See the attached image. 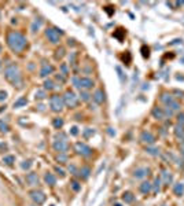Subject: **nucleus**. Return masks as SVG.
I'll return each mask as SVG.
<instances>
[{"label":"nucleus","instance_id":"obj_41","mask_svg":"<svg viewBox=\"0 0 184 206\" xmlns=\"http://www.w3.org/2000/svg\"><path fill=\"white\" fill-rule=\"evenodd\" d=\"M56 161H58V162H61V164H63V162H66V161H68V157H66V154H59V155H56Z\"/></svg>","mask_w":184,"mask_h":206},{"label":"nucleus","instance_id":"obj_43","mask_svg":"<svg viewBox=\"0 0 184 206\" xmlns=\"http://www.w3.org/2000/svg\"><path fill=\"white\" fill-rule=\"evenodd\" d=\"M122 33H124V29H118V32H116L113 36L117 37V39H118L120 41H122Z\"/></svg>","mask_w":184,"mask_h":206},{"label":"nucleus","instance_id":"obj_37","mask_svg":"<svg viewBox=\"0 0 184 206\" xmlns=\"http://www.w3.org/2000/svg\"><path fill=\"white\" fill-rule=\"evenodd\" d=\"M32 165H33V162H32L30 160H28V161H24V162L21 164V168H22L24 170H28V169H30Z\"/></svg>","mask_w":184,"mask_h":206},{"label":"nucleus","instance_id":"obj_53","mask_svg":"<svg viewBox=\"0 0 184 206\" xmlns=\"http://www.w3.org/2000/svg\"><path fill=\"white\" fill-rule=\"evenodd\" d=\"M174 94H176V95H180V98H183V95H184V92H182V91H180V92H179V91H174Z\"/></svg>","mask_w":184,"mask_h":206},{"label":"nucleus","instance_id":"obj_5","mask_svg":"<svg viewBox=\"0 0 184 206\" xmlns=\"http://www.w3.org/2000/svg\"><path fill=\"white\" fill-rule=\"evenodd\" d=\"M63 106H65V103H63L62 96H59V95H52V96L50 98V107H51V110L54 113H61L63 110Z\"/></svg>","mask_w":184,"mask_h":206},{"label":"nucleus","instance_id":"obj_9","mask_svg":"<svg viewBox=\"0 0 184 206\" xmlns=\"http://www.w3.org/2000/svg\"><path fill=\"white\" fill-rule=\"evenodd\" d=\"M52 147L59 154H66V151L69 150V143L68 140H63V139H55L52 143Z\"/></svg>","mask_w":184,"mask_h":206},{"label":"nucleus","instance_id":"obj_21","mask_svg":"<svg viewBox=\"0 0 184 206\" xmlns=\"http://www.w3.org/2000/svg\"><path fill=\"white\" fill-rule=\"evenodd\" d=\"M26 104H28V99L25 96H22L14 102V109H20V107H24V106H26Z\"/></svg>","mask_w":184,"mask_h":206},{"label":"nucleus","instance_id":"obj_2","mask_svg":"<svg viewBox=\"0 0 184 206\" xmlns=\"http://www.w3.org/2000/svg\"><path fill=\"white\" fill-rule=\"evenodd\" d=\"M4 77L6 80H7L10 84H12L15 87H20L22 84V74H21V70L20 68H18L17 65H14V63H11V65H8L7 68L4 69Z\"/></svg>","mask_w":184,"mask_h":206},{"label":"nucleus","instance_id":"obj_16","mask_svg":"<svg viewBox=\"0 0 184 206\" xmlns=\"http://www.w3.org/2000/svg\"><path fill=\"white\" fill-rule=\"evenodd\" d=\"M174 136H176V139H179V142H182L184 143V126L182 125H176L174 126Z\"/></svg>","mask_w":184,"mask_h":206},{"label":"nucleus","instance_id":"obj_11","mask_svg":"<svg viewBox=\"0 0 184 206\" xmlns=\"http://www.w3.org/2000/svg\"><path fill=\"white\" fill-rule=\"evenodd\" d=\"M151 116H153L155 120H158V121H162V120L166 118V116H165V110L162 109V107H158V106L153 107V110H151Z\"/></svg>","mask_w":184,"mask_h":206},{"label":"nucleus","instance_id":"obj_29","mask_svg":"<svg viewBox=\"0 0 184 206\" xmlns=\"http://www.w3.org/2000/svg\"><path fill=\"white\" fill-rule=\"evenodd\" d=\"M162 177H164L165 184H169V183L172 182V175H170V172H168V170H164L162 172Z\"/></svg>","mask_w":184,"mask_h":206},{"label":"nucleus","instance_id":"obj_48","mask_svg":"<svg viewBox=\"0 0 184 206\" xmlns=\"http://www.w3.org/2000/svg\"><path fill=\"white\" fill-rule=\"evenodd\" d=\"M122 59H124V62L126 61V63H129V61H131V55H129V52H125V55H122Z\"/></svg>","mask_w":184,"mask_h":206},{"label":"nucleus","instance_id":"obj_35","mask_svg":"<svg viewBox=\"0 0 184 206\" xmlns=\"http://www.w3.org/2000/svg\"><path fill=\"white\" fill-rule=\"evenodd\" d=\"M140 51H142V55H143V58H148V56H150V48H148L147 46H142Z\"/></svg>","mask_w":184,"mask_h":206},{"label":"nucleus","instance_id":"obj_31","mask_svg":"<svg viewBox=\"0 0 184 206\" xmlns=\"http://www.w3.org/2000/svg\"><path fill=\"white\" fill-rule=\"evenodd\" d=\"M3 162L6 165H12L15 162V157L14 155H6V157H3Z\"/></svg>","mask_w":184,"mask_h":206},{"label":"nucleus","instance_id":"obj_24","mask_svg":"<svg viewBox=\"0 0 184 206\" xmlns=\"http://www.w3.org/2000/svg\"><path fill=\"white\" fill-rule=\"evenodd\" d=\"M161 100L165 103V104H169L172 100H174V98L170 94H166V92H164L162 95H161Z\"/></svg>","mask_w":184,"mask_h":206},{"label":"nucleus","instance_id":"obj_10","mask_svg":"<svg viewBox=\"0 0 184 206\" xmlns=\"http://www.w3.org/2000/svg\"><path fill=\"white\" fill-rule=\"evenodd\" d=\"M140 142L144 144H148V146H153L155 143V136L148 131H143L140 134Z\"/></svg>","mask_w":184,"mask_h":206},{"label":"nucleus","instance_id":"obj_50","mask_svg":"<svg viewBox=\"0 0 184 206\" xmlns=\"http://www.w3.org/2000/svg\"><path fill=\"white\" fill-rule=\"evenodd\" d=\"M180 153H182V155L184 157V143H183L182 146H180Z\"/></svg>","mask_w":184,"mask_h":206},{"label":"nucleus","instance_id":"obj_32","mask_svg":"<svg viewBox=\"0 0 184 206\" xmlns=\"http://www.w3.org/2000/svg\"><path fill=\"white\" fill-rule=\"evenodd\" d=\"M70 187H72L73 191H76V192H78L81 190V184L78 182H76V180H72L70 182Z\"/></svg>","mask_w":184,"mask_h":206},{"label":"nucleus","instance_id":"obj_38","mask_svg":"<svg viewBox=\"0 0 184 206\" xmlns=\"http://www.w3.org/2000/svg\"><path fill=\"white\" fill-rule=\"evenodd\" d=\"M95 135V131L94 129H91V128H87L84 131V138L85 139H88V138H91V136H94Z\"/></svg>","mask_w":184,"mask_h":206},{"label":"nucleus","instance_id":"obj_39","mask_svg":"<svg viewBox=\"0 0 184 206\" xmlns=\"http://www.w3.org/2000/svg\"><path fill=\"white\" fill-rule=\"evenodd\" d=\"M80 98H81V100H84V102H88V100L91 99V95H90V94H87L85 91H81Z\"/></svg>","mask_w":184,"mask_h":206},{"label":"nucleus","instance_id":"obj_54","mask_svg":"<svg viewBox=\"0 0 184 206\" xmlns=\"http://www.w3.org/2000/svg\"><path fill=\"white\" fill-rule=\"evenodd\" d=\"M114 206H121V205H120V204H116V205H114Z\"/></svg>","mask_w":184,"mask_h":206},{"label":"nucleus","instance_id":"obj_47","mask_svg":"<svg viewBox=\"0 0 184 206\" xmlns=\"http://www.w3.org/2000/svg\"><path fill=\"white\" fill-rule=\"evenodd\" d=\"M69 172L73 173V175H78V173H77V169H76L74 165H70V166H69Z\"/></svg>","mask_w":184,"mask_h":206},{"label":"nucleus","instance_id":"obj_19","mask_svg":"<svg viewBox=\"0 0 184 206\" xmlns=\"http://www.w3.org/2000/svg\"><path fill=\"white\" fill-rule=\"evenodd\" d=\"M122 202H125V204H132L133 201H135V195H133V192L131 191H125L121 196Z\"/></svg>","mask_w":184,"mask_h":206},{"label":"nucleus","instance_id":"obj_13","mask_svg":"<svg viewBox=\"0 0 184 206\" xmlns=\"http://www.w3.org/2000/svg\"><path fill=\"white\" fill-rule=\"evenodd\" d=\"M92 99L95 100V103L102 104L104 100H106V95H104V92H103L102 90H96L94 92V95H92Z\"/></svg>","mask_w":184,"mask_h":206},{"label":"nucleus","instance_id":"obj_30","mask_svg":"<svg viewBox=\"0 0 184 206\" xmlns=\"http://www.w3.org/2000/svg\"><path fill=\"white\" fill-rule=\"evenodd\" d=\"M55 88V84H54L52 80H46L44 81V90L46 91H52Z\"/></svg>","mask_w":184,"mask_h":206},{"label":"nucleus","instance_id":"obj_25","mask_svg":"<svg viewBox=\"0 0 184 206\" xmlns=\"http://www.w3.org/2000/svg\"><path fill=\"white\" fill-rule=\"evenodd\" d=\"M63 124H65V121H63V118H61V117H56V118H54L52 121V125L55 129H61L63 126Z\"/></svg>","mask_w":184,"mask_h":206},{"label":"nucleus","instance_id":"obj_17","mask_svg":"<svg viewBox=\"0 0 184 206\" xmlns=\"http://www.w3.org/2000/svg\"><path fill=\"white\" fill-rule=\"evenodd\" d=\"M139 188H140V192H142V194L147 195V194H150L151 190H153V184H151L150 182H143V183L140 184V187H139Z\"/></svg>","mask_w":184,"mask_h":206},{"label":"nucleus","instance_id":"obj_20","mask_svg":"<svg viewBox=\"0 0 184 206\" xmlns=\"http://www.w3.org/2000/svg\"><path fill=\"white\" fill-rule=\"evenodd\" d=\"M173 194L176 196H182L184 194V183H176V184H174Z\"/></svg>","mask_w":184,"mask_h":206},{"label":"nucleus","instance_id":"obj_51","mask_svg":"<svg viewBox=\"0 0 184 206\" xmlns=\"http://www.w3.org/2000/svg\"><path fill=\"white\" fill-rule=\"evenodd\" d=\"M109 134L112 136H114V135H116V131H113V128H109Z\"/></svg>","mask_w":184,"mask_h":206},{"label":"nucleus","instance_id":"obj_45","mask_svg":"<svg viewBox=\"0 0 184 206\" xmlns=\"http://www.w3.org/2000/svg\"><path fill=\"white\" fill-rule=\"evenodd\" d=\"M70 135L72 136H77L78 135V128H77V126H72V128H70Z\"/></svg>","mask_w":184,"mask_h":206},{"label":"nucleus","instance_id":"obj_34","mask_svg":"<svg viewBox=\"0 0 184 206\" xmlns=\"http://www.w3.org/2000/svg\"><path fill=\"white\" fill-rule=\"evenodd\" d=\"M153 186H154V192H158V191H160V188H161V177H155Z\"/></svg>","mask_w":184,"mask_h":206},{"label":"nucleus","instance_id":"obj_1","mask_svg":"<svg viewBox=\"0 0 184 206\" xmlns=\"http://www.w3.org/2000/svg\"><path fill=\"white\" fill-rule=\"evenodd\" d=\"M7 46L10 47L11 51L14 52H21L26 47V37L20 32L11 30L7 34Z\"/></svg>","mask_w":184,"mask_h":206},{"label":"nucleus","instance_id":"obj_7","mask_svg":"<svg viewBox=\"0 0 184 206\" xmlns=\"http://www.w3.org/2000/svg\"><path fill=\"white\" fill-rule=\"evenodd\" d=\"M61 34L62 32L59 29H55V28H47L46 29V37L52 44H58L61 41Z\"/></svg>","mask_w":184,"mask_h":206},{"label":"nucleus","instance_id":"obj_4","mask_svg":"<svg viewBox=\"0 0 184 206\" xmlns=\"http://www.w3.org/2000/svg\"><path fill=\"white\" fill-rule=\"evenodd\" d=\"M62 98H63V103H65V106H68L69 109H74V107H77L78 102H80L78 96L73 92V91H66Z\"/></svg>","mask_w":184,"mask_h":206},{"label":"nucleus","instance_id":"obj_23","mask_svg":"<svg viewBox=\"0 0 184 206\" xmlns=\"http://www.w3.org/2000/svg\"><path fill=\"white\" fill-rule=\"evenodd\" d=\"M166 107H168V109H170L172 112H179L182 106H180V103L177 102V100H172L169 104H166Z\"/></svg>","mask_w":184,"mask_h":206},{"label":"nucleus","instance_id":"obj_52","mask_svg":"<svg viewBox=\"0 0 184 206\" xmlns=\"http://www.w3.org/2000/svg\"><path fill=\"white\" fill-rule=\"evenodd\" d=\"M62 70H63V73H68V68H66V65H62Z\"/></svg>","mask_w":184,"mask_h":206},{"label":"nucleus","instance_id":"obj_46","mask_svg":"<svg viewBox=\"0 0 184 206\" xmlns=\"http://www.w3.org/2000/svg\"><path fill=\"white\" fill-rule=\"evenodd\" d=\"M6 99H7V92L6 91H0V102H3Z\"/></svg>","mask_w":184,"mask_h":206},{"label":"nucleus","instance_id":"obj_22","mask_svg":"<svg viewBox=\"0 0 184 206\" xmlns=\"http://www.w3.org/2000/svg\"><path fill=\"white\" fill-rule=\"evenodd\" d=\"M78 175H80L82 179L84 180H87L88 177H90V175H91V169L88 166H84V168H81L80 169V172H78Z\"/></svg>","mask_w":184,"mask_h":206},{"label":"nucleus","instance_id":"obj_49","mask_svg":"<svg viewBox=\"0 0 184 206\" xmlns=\"http://www.w3.org/2000/svg\"><path fill=\"white\" fill-rule=\"evenodd\" d=\"M56 80H58V81H61V82H65V81H66V78L63 77L62 74H56Z\"/></svg>","mask_w":184,"mask_h":206},{"label":"nucleus","instance_id":"obj_28","mask_svg":"<svg viewBox=\"0 0 184 206\" xmlns=\"http://www.w3.org/2000/svg\"><path fill=\"white\" fill-rule=\"evenodd\" d=\"M8 132H10V126L0 120V134H8Z\"/></svg>","mask_w":184,"mask_h":206},{"label":"nucleus","instance_id":"obj_26","mask_svg":"<svg viewBox=\"0 0 184 206\" xmlns=\"http://www.w3.org/2000/svg\"><path fill=\"white\" fill-rule=\"evenodd\" d=\"M146 153L150 154V155H154V157H157V155H160V148H157V147H150V146H147V147H146Z\"/></svg>","mask_w":184,"mask_h":206},{"label":"nucleus","instance_id":"obj_40","mask_svg":"<svg viewBox=\"0 0 184 206\" xmlns=\"http://www.w3.org/2000/svg\"><path fill=\"white\" fill-rule=\"evenodd\" d=\"M177 125L184 126V113H179V114H177Z\"/></svg>","mask_w":184,"mask_h":206},{"label":"nucleus","instance_id":"obj_15","mask_svg":"<svg viewBox=\"0 0 184 206\" xmlns=\"http://www.w3.org/2000/svg\"><path fill=\"white\" fill-rule=\"evenodd\" d=\"M26 182H28L29 186H37L39 182H40V179H39V176H37V173L30 172V173L26 175Z\"/></svg>","mask_w":184,"mask_h":206},{"label":"nucleus","instance_id":"obj_6","mask_svg":"<svg viewBox=\"0 0 184 206\" xmlns=\"http://www.w3.org/2000/svg\"><path fill=\"white\" fill-rule=\"evenodd\" d=\"M74 151L78 155H81V157H91L92 153H94V150H92L90 146L82 143V142H77L74 144Z\"/></svg>","mask_w":184,"mask_h":206},{"label":"nucleus","instance_id":"obj_8","mask_svg":"<svg viewBox=\"0 0 184 206\" xmlns=\"http://www.w3.org/2000/svg\"><path fill=\"white\" fill-rule=\"evenodd\" d=\"M29 196L36 205H43L47 199L46 194H44L43 191H40V190H32V191L29 192Z\"/></svg>","mask_w":184,"mask_h":206},{"label":"nucleus","instance_id":"obj_36","mask_svg":"<svg viewBox=\"0 0 184 206\" xmlns=\"http://www.w3.org/2000/svg\"><path fill=\"white\" fill-rule=\"evenodd\" d=\"M34 99L36 100L46 99V91H37V92L34 94Z\"/></svg>","mask_w":184,"mask_h":206},{"label":"nucleus","instance_id":"obj_55","mask_svg":"<svg viewBox=\"0 0 184 206\" xmlns=\"http://www.w3.org/2000/svg\"><path fill=\"white\" fill-rule=\"evenodd\" d=\"M162 206H166V205H162Z\"/></svg>","mask_w":184,"mask_h":206},{"label":"nucleus","instance_id":"obj_18","mask_svg":"<svg viewBox=\"0 0 184 206\" xmlns=\"http://www.w3.org/2000/svg\"><path fill=\"white\" fill-rule=\"evenodd\" d=\"M44 182H46V184H48V186H55L56 184V177L54 173H50V172H47L46 175H44Z\"/></svg>","mask_w":184,"mask_h":206},{"label":"nucleus","instance_id":"obj_33","mask_svg":"<svg viewBox=\"0 0 184 206\" xmlns=\"http://www.w3.org/2000/svg\"><path fill=\"white\" fill-rule=\"evenodd\" d=\"M63 56H65V48H63V47H59L55 51V59H62Z\"/></svg>","mask_w":184,"mask_h":206},{"label":"nucleus","instance_id":"obj_27","mask_svg":"<svg viewBox=\"0 0 184 206\" xmlns=\"http://www.w3.org/2000/svg\"><path fill=\"white\" fill-rule=\"evenodd\" d=\"M40 26H41V20H34L33 21V24H32V33H36L37 30L40 29Z\"/></svg>","mask_w":184,"mask_h":206},{"label":"nucleus","instance_id":"obj_44","mask_svg":"<svg viewBox=\"0 0 184 206\" xmlns=\"http://www.w3.org/2000/svg\"><path fill=\"white\" fill-rule=\"evenodd\" d=\"M55 172H56V173H59V176H61V177H65V176H66L65 170H63L62 168H59V166H55Z\"/></svg>","mask_w":184,"mask_h":206},{"label":"nucleus","instance_id":"obj_14","mask_svg":"<svg viewBox=\"0 0 184 206\" xmlns=\"http://www.w3.org/2000/svg\"><path fill=\"white\" fill-rule=\"evenodd\" d=\"M148 175H150V169L148 168H138L133 172V177L135 179H143V177L148 176Z\"/></svg>","mask_w":184,"mask_h":206},{"label":"nucleus","instance_id":"obj_42","mask_svg":"<svg viewBox=\"0 0 184 206\" xmlns=\"http://www.w3.org/2000/svg\"><path fill=\"white\" fill-rule=\"evenodd\" d=\"M116 70H117V73H118V77H120V80H121V82H124V81H125V77H124V73L121 70V68H120V66H117Z\"/></svg>","mask_w":184,"mask_h":206},{"label":"nucleus","instance_id":"obj_12","mask_svg":"<svg viewBox=\"0 0 184 206\" xmlns=\"http://www.w3.org/2000/svg\"><path fill=\"white\" fill-rule=\"evenodd\" d=\"M54 73V66L50 65V63H43L41 65V69H40V77L46 78L47 76L52 74Z\"/></svg>","mask_w":184,"mask_h":206},{"label":"nucleus","instance_id":"obj_3","mask_svg":"<svg viewBox=\"0 0 184 206\" xmlns=\"http://www.w3.org/2000/svg\"><path fill=\"white\" fill-rule=\"evenodd\" d=\"M73 84H74V87L78 88L80 91H88V90L95 87L94 80L90 77H76L74 80H73Z\"/></svg>","mask_w":184,"mask_h":206}]
</instances>
